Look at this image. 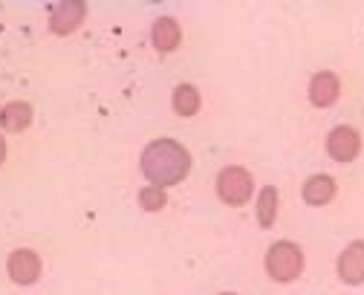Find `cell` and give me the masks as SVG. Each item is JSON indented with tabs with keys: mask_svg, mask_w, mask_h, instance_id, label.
I'll use <instances>...</instances> for the list:
<instances>
[{
	"mask_svg": "<svg viewBox=\"0 0 364 295\" xmlns=\"http://www.w3.org/2000/svg\"><path fill=\"white\" fill-rule=\"evenodd\" d=\"M142 174L148 177V185L168 188L179 185L191 171V154L186 145L176 139H154L142 151Z\"/></svg>",
	"mask_w": 364,
	"mask_h": 295,
	"instance_id": "obj_1",
	"label": "cell"
},
{
	"mask_svg": "<svg viewBox=\"0 0 364 295\" xmlns=\"http://www.w3.org/2000/svg\"><path fill=\"white\" fill-rule=\"evenodd\" d=\"M263 266L269 272L272 281L278 284H292L295 278H301L304 272V252L301 246L292 240H278L269 246V252L263 258Z\"/></svg>",
	"mask_w": 364,
	"mask_h": 295,
	"instance_id": "obj_2",
	"label": "cell"
},
{
	"mask_svg": "<svg viewBox=\"0 0 364 295\" xmlns=\"http://www.w3.org/2000/svg\"><path fill=\"white\" fill-rule=\"evenodd\" d=\"M252 191H255V180L240 165H229L217 174V197L225 206H246Z\"/></svg>",
	"mask_w": 364,
	"mask_h": 295,
	"instance_id": "obj_3",
	"label": "cell"
},
{
	"mask_svg": "<svg viewBox=\"0 0 364 295\" xmlns=\"http://www.w3.org/2000/svg\"><path fill=\"white\" fill-rule=\"evenodd\" d=\"M327 154L336 162H353L361 154V133L353 125H336L327 136Z\"/></svg>",
	"mask_w": 364,
	"mask_h": 295,
	"instance_id": "obj_4",
	"label": "cell"
},
{
	"mask_svg": "<svg viewBox=\"0 0 364 295\" xmlns=\"http://www.w3.org/2000/svg\"><path fill=\"white\" fill-rule=\"evenodd\" d=\"M336 275L347 286L364 284V240H350L344 246L338 261H336Z\"/></svg>",
	"mask_w": 364,
	"mask_h": 295,
	"instance_id": "obj_5",
	"label": "cell"
},
{
	"mask_svg": "<svg viewBox=\"0 0 364 295\" xmlns=\"http://www.w3.org/2000/svg\"><path fill=\"white\" fill-rule=\"evenodd\" d=\"M338 95H341V78L336 73L324 70V73H315L309 78V102H312V108H321V110L333 108L338 102Z\"/></svg>",
	"mask_w": 364,
	"mask_h": 295,
	"instance_id": "obj_6",
	"label": "cell"
},
{
	"mask_svg": "<svg viewBox=\"0 0 364 295\" xmlns=\"http://www.w3.org/2000/svg\"><path fill=\"white\" fill-rule=\"evenodd\" d=\"M87 18V6L81 0H64V4H55L53 6V15H50V29L55 35H70L75 32Z\"/></svg>",
	"mask_w": 364,
	"mask_h": 295,
	"instance_id": "obj_7",
	"label": "cell"
},
{
	"mask_svg": "<svg viewBox=\"0 0 364 295\" xmlns=\"http://www.w3.org/2000/svg\"><path fill=\"white\" fill-rule=\"evenodd\" d=\"M6 269H9V278L18 286H29V284H35L41 278V258L32 249H18V252L9 255Z\"/></svg>",
	"mask_w": 364,
	"mask_h": 295,
	"instance_id": "obj_8",
	"label": "cell"
},
{
	"mask_svg": "<svg viewBox=\"0 0 364 295\" xmlns=\"http://www.w3.org/2000/svg\"><path fill=\"white\" fill-rule=\"evenodd\" d=\"M336 194H338V182L330 174H312V177H306L304 188H301L304 203H309V206H327L336 200Z\"/></svg>",
	"mask_w": 364,
	"mask_h": 295,
	"instance_id": "obj_9",
	"label": "cell"
},
{
	"mask_svg": "<svg viewBox=\"0 0 364 295\" xmlns=\"http://www.w3.org/2000/svg\"><path fill=\"white\" fill-rule=\"evenodd\" d=\"M151 41H154V46L159 49V53H173V49L179 46V41H182V29H179L176 18H171V15L156 18L154 26H151Z\"/></svg>",
	"mask_w": 364,
	"mask_h": 295,
	"instance_id": "obj_10",
	"label": "cell"
},
{
	"mask_svg": "<svg viewBox=\"0 0 364 295\" xmlns=\"http://www.w3.org/2000/svg\"><path fill=\"white\" fill-rule=\"evenodd\" d=\"M32 125V108L26 102H12L0 110V128L4 130H12V133H21Z\"/></svg>",
	"mask_w": 364,
	"mask_h": 295,
	"instance_id": "obj_11",
	"label": "cell"
},
{
	"mask_svg": "<svg viewBox=\"0 0 364 295\" xmlns=\"http://www.w3.org/2000/svg\"><path fill=\"white\" fill-rule=\"evenodd\" d=\"M255 214H257V223H260L263 229H269L272 223H275V217H278V188H275V185L260 188Z\"/></svg>",
	"mask_w": 364,
	"mask_h": 295,
	"instance_id": "obj_12",
	"label": "cell"
},
{
	"mask_svg": "<svg viewBox=\"0 0 364 295\" xmlns=\"http://www.w3.org/2000/svg\"><path fill=\"white\" fill-rule=\"evenodd\" d=\"M176 116H194L200 110V90L194 84H179L171 95Z\"/></svg>",
	"mask_w": 364,
	"mask_h": 295,
	"instance_id": "obj_13",
	"label": "cell"
},
{
	"mask_svg": "<svg viewBox=\"0 0 364 295\" xmlns=\"http://www.w3.org/2000/svg\"><path fill=\"white\" fill-rule=\"evenodd\" d=\"M165 203H168V194H165V188L145 185V188L139 191V206H142L145 212H162V209H165Z\"/></svg>",
	"mask_w": 364,
	"mask_h": 295,
	"instance_id": "obj_14",
	"label": "cell"
},
{
	"mask_svg": "<svg viewBox=\"0 0 364 295\" xmlns=\"http://www.w3.org/2000/svg\"><path fill=\"white\" fill-rule=\"evenodd\" d=\"M4 157H6V142H4V136H0V162H4Z\"/></svg>",
	"mask_w": 364,
	"mask_h": 295,
	"instance_id": "obj_15",
	"label": "cell"
},
{
	"mask_svg": "<svg viewBox=\"0 0 364 295\" xmlns=\"http://www.w3.org/2000/svg\"><path fill=\"white\" fill-rule=\"evenodd\" d=\"M220 295H237V292H220Z\"/></svg>",
	"mask_w": 364,
	"mask_h": 295,
	"instance_id": "obj_16",
	"label": "cell"
}]
</instances>
